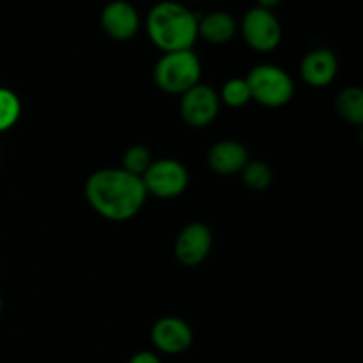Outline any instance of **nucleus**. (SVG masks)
<instances>
[{
	"instance_id": "7",
	"label": "nucleus",
	"mask_w": 363,
	"mask_h": 363,
	"mask_svg": "<svg viewBox=\"0 0 363 363\" xmlns=\"http://www.w3.org/2000/svg\"><path fill=\"white\" fill-rule=\"evenodd\" d=\"M220 110V96L208 85L197 84L181 94L179 112L191 128H206L215 121Z\"/></svg>"
},
{
	"instance_id": "11",
	"label": "nucleus",
	"mask_w": 363,
	"mask_h": 363,
	"mask_svg": "<svg viewBox=\"0 0 363 363\" xmlns=\"http://www.w3.org/2000/svg\"><path fill=\"white\" fill-rule=\"evenodd\" d=\"M339 71V60L328 48H315L303 57L300 66L301 78L312 87H326L332 84Z\"/></svg>"
},
{
	"instance_id": "5",
	"label": "nucleus",
	"mask_w": 363,
	"mask_h": 363,
	"mask_svg": "<svg viewBox=\"0 0 363 363\" xmlns=\"http://www.w3.org/2000/svg\"><path fill=\"white\" fill-rule=\"evenodd\" d=\"M241 35L255 52H273L282 41V25L273 11L255 6L241 20Z\"/></svg>"
},
{
	"instance_id": "9",
	"label": "nucleus",
	"mask_w": 363,
	"mask_h": 363,
	"mask_svg": "<svg viewBox=\"0 0 363 363\" xmlns=\"http://www.w3.org/2000/svg\"><path fill=\"white\" fill-rule=\"evenodd\" d=\"M101 27L116 41H130L140 28V14L126 0H112L101 11Z\"/></svg>"
},
{
	"instance_id": "12",
	"label": "nucleus",
	"mask_w": 363,
	"mask_h": 363,
	"mask_svg": "<svg viewBox=\"0 0 363 363\" xmlns=\"http://www.w3.org/2000/svg\"><path fill=\"white\" fill-rule=\"evenodd\" d=\"M208 163L213 172L220 176H233L241 172L248 163V151L236 140H220L209 149Z\"/></svg>"
},
{
	"instance_id": "4",
	"label": "nucleus",
	"mask_w": 363,
	"mask_h": 363,
	"mask_svg": "<svg viewBox=\"0 0 363 363\" xmlns=\"http://www.w3.org/2000/svg\"><path fill=\"white\" fill-rule=\"evenodd\" d=\"M245 80L250 89V98L268 108L287 105L294 94V84L289 74L273 64L255 66Z\"/></svg>"
},
{
	"instance_id": "16",
	"label": "nucleus",
	"mask_w": 363,
	"mask_h": 363,
	"mask_svg": "<svg viewBox=\"0 0 363 363\" xmlns=\"http://www.w3.org/2000/svg\"><path fill=\"white\" fill-rule=\"evenodd\" d=\"M241 177H243L245 186L252 188V190H264L272 184L273 174L264 162H250L248 160V163L241 170Z\"/></svg>"
},
{
	"instance_id": "20",
	"label": "nucleus",
	"mask_w": 363,
	"mask_h": 363,
	"mask_svg": "<svg viewBox=\"0 0 363 363\" xmlns=\"http://www.w3.org/2000/svg\"><path fill=\"white\" fill-rule=\"evenodd\" d=\"M280 4H282V0H257V7H262V9L268 11H273Z\"/></svg>"
},
{
	"instance_id": "17",
	"label": "nucleus",
	"mask_w": 363,
	"mask_h": 363,
	"mask_svg": "<svg viewBox=\"0 0 363 363\" xmlns=\"http://www.w3.org/2000/svg\"><path fill=\"white\" fill-rule=\"evenodd\" d=\"M152 163V155L147 147L144 145H133V147L128 149L124 152L123 158V170L133 174V176L142 177L145 174V170L151 167Z\"/></svg>"
},
{
	"instance_id": "15",
	"label": "nucleus",
	"mask_w": 363,
	"mask_h": 363,
	"mask_svg": "<svg viewBox=\"0 0 363 363\" xmlns=\"http://www.w3.org/2000/svg\"><path fill=\"white\" fill-rule=\"evenodd\" d=\"M21 117V101L11 89L0 87V133L9 131Z\"/></svg>"
},
{
	"instance_id": "8",
	"label": "nucleus",
	"mask_w": 363,
	"mask_h": 363,
	"mask_svg": "<svg viewBox=\"0 0 363 363\" xmlns=\"http://www.w3.org/2000/svg\"><path fill=\"white\" fill-rule=\"evenodd\" d=\"M213 236L208 225L201 222L188 223L176 238L174 254L176 259L184 266H199L211 252Z\"/></svg>"
},
{
	"instance_id": "3",
	"label": "nucleus",
	"mask_w": 363,
	"mask_h": 363,
	"mask_svg": "<svg viewBox=\"0 0 363 363\" xmlns=\"http://www.w3.org/2000/svg\"><path fill=\"white\" fill-rule=\"evenodd\" d=\"M202 66L191 50L163 53L155 66V82L163 92L184 94L199 84Z\"/></svg>"
},
{
	"instance_id": "18",
	"label": "nucleus",
	"mask_w": 363,
	"mask_h": 363,
	"mask_svg": "<svg viewBox=\"0 0 363 363\" xmlns=\"http://www.w3.org/2000/svg\"><path fill=\"white\" fill-rule=\"evenodd\" d=\"M250 89L245 78H230L222 89V101L233 108H241L250 101Z\"/></svg>"
},
{
	"instance_id": "10",
	"label": "nucleus",
	"mask_w": 363,
	"mask_h": 363,
	"mask_svg": "<svg viewBox=\"0 0 363 363\" xmlns=\"http://www.w3.org/2000/svg\"><path fill=\"white\" fill-rule=\"evenodd\" d=\"M151 340L158 351L165 354H181L194 344L190 325L179 318H163L155 323Z\"/></svg>"
},
{
	"instance_id": "6",
	"label": "nucleus",
	"mask_w": 363,
	"mask_h": 363,
	"mask_svg": "<svg viewBox=\"0 0 363 363\" xmlns=\"http://www.w3.org/2000/svg\"><path fill=\"white\" fill-rule=\"evenodd\" d=\"M188 170L177 160H156L151 163L145 174L142 176L147 195L151 194L156 199H174L179 197L188 186Z\"/></svg>"
},
{
	"instance_id": "2",
	"label": "nucleus",
	"mask_w": 363,
	"mask_h": 363,
	"mask_svg": "<svg viewBox=\"0 0 363 363\" xmlns=\"http://www.w3.org/2000/svg\"><path fill=\"white\" fill-rule=\"evenodd\" d=\"M199 14L176 0L155 4L145 18V30L163 53L191 50L199 39Z\"/></svg>"
},
{
	"instance_id": "1",
	"label": "nucleus",
	"mask_w": 363,
	"mask_h": 363,
	"mask_svg": "<svg viewBox=\"0 0 363 363\" xmlns=\"http://www.w3.org/2000/svg\"><path fill=\"white\" fill-rule=\"evenodd\" d=\"M85 199L103 218L126 222L140 211L147 191L142 177L123 169H101L85 183Z\"/></svg>"
},
{
	"instance_id": "21",
	"label": "nucleus",
	"mask_w": 363,
	"mask_h": 363,
	"mask_svg": "<svg viewBox=\"0 0 363 363\" xmlns=\"http://www.w3.org/2000/svg\"><path fill=\"white\" fill-rule=\"evenodd\" d=\"M0 312H2V298H0Z\"/></svg>"
},
{
	"instance_id": "13",
	"label": "nucleus",
	"mask_w": 363,
	"mask_h": 363,
	"mask_svg": "<svg viewBox=\"0 0 363 363\" xmlns=\"http://www.w3.org/2000/svg\"><path fill=\"white\" fill-rule=\"evenodd\" d=\"M199 38L211 45H225L238 30L236 20L227 11H213L206 16H199Z\"/></svg>"
},
{
	"instance_id": "14",
	"label": "nucleus",
	"mask_w": 363,
	"mask_h": 363,
	"mask_svg": "<svg viewBox=\"0 0 363 363\" xmlns=\"http://www.w3.org/2000/svg\"><path fill=\"white\" fill-rule=\"evenodd\" d=\"M337 112L346 123L360 126L363 123V92L358 87H346L337 96Z\"/></svg>"
},
{
	"instance_id": "19",
	"label": "nucleus",
	"mask_w": 363,
	"mask_h": 363,
	"mask_svg": "<svg viewBox=\"0 0 363 363\" xmlns=\"http://www.w3.org/2000/svg\"><path fill=\"white\" fill-rule=\"evenodd\" d=\"M128 363H162V360L151 351H140V353L133 354Z\"/></svg>"
}]
</instances>
